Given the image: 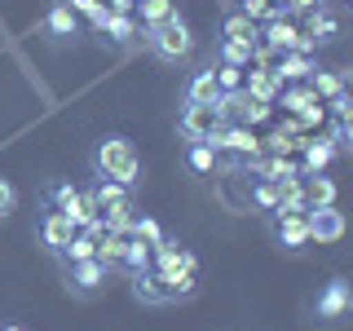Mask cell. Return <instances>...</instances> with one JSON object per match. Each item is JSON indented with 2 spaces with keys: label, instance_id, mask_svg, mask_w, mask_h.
Returning <instances> with one entry per match:
<instances>
[{
  "label": "cell",
  "instance_id": "obj_1",
  "mask_svg": "<svg viewBox=\"0 0 353 331\" xmlns=\"http://www.w3.org/2000/svg\"><path fill=\"white\" fill-rule=\"evenodd\" d=\"M93 168H97L102 181L132 185V181H137V172H141V159H137V150H132L128 137H102V141H97V150H93Z\"/></svg>",
  "mask_w": 353,
  "mask_h": 331
},
{
  "label": "cell",
  "instance_id": "obj_2",
  "mask_svg": "<svg viewBox=\"0 0 353 331\" xmlns=\"http://www.w3.org/2000/svg\"><path fill=\"white\" fill-rule=\"evenodd\" d=\"M146 44L159 53L163 62H185L194 53V36H190V27H185L176 14L168 22H159V27H146Z\"/></svg>",
  "mask_w": 353,
  "mask_h": 331
},
{
  "label": "cell",
  "instance_id": "obj_3",
  "mask_svg": "<svg viewBox=\"0 0 353 331\" xmlns=\"http://www.w3.org/2000/svg\"><path fill=\"white\" fill-rule=\"evenodd\" d=\"M221 128H225V115H221V106H203V102H185V106H181L176 132H181L185 141H212Z\"/></svg>",
  "mask_w": 353,
  "mask_h": 331
},
{
  "label": "cell",
  "instance_id": "obj_4",
  "mask_svg": "<svg viewBox=\"0 0 353 331\" xmlns=\"http://www.w3.org/2000/svg\"><path fill=\"white\" fill-rule=\"evenodd\" d=\"M208 146L230 150V154H239V159H256L261 154V141H256V132H252V124H230V119H225V128H221Z\"/></svg>",
  "mask_w": 353,
  "mask_h": 331
},
{
  "label": "cell",
  "instance_id": "obj_5",
  "mask_svg": "<svg viewBox=\"0 0 353 331\" xmlns=\"http://www.w3.org/2000/svg\"><path fill=\"white\" fill-rule=\"evenodd\" d=\"M305 221H309V243H336L345 234V217L336 212V203L331 208H309Z\"/></svg>",
  "mask_w": 353,
  "mask_h": 331
},
{
  "label": "cell",
  "instance_id": "obj_6",
  "mask_svg": "<svg viewBox=\"0 0 353 331\" xmlns=\"http://www.w3.org/2000/svg\"><path fill=\"white\" fill-rule=\"evenodd\" d=\"M265 44L279 49V53H309L314 49V40H309L305 31H296L292 22H283V18H274L270 27H265Z\"/></svg>",
  "mask_w": 353,
  "mask_h": 331
},
{
  "label": "cell",
  "instance_id": "obj_7",
  "mask_svg": "<svg viewBox=\"0 0 353 331\" xmlns=\"http://www.w3.org/2000/svg\"><path fill=\"white\" fill-rule=\"evenodd\" d=\"M71 239H75L71 217H66L62 208H49V212H44V221H40V243H44V248H53V252H62Z\"/></svg>",
  "mask_w": 353,
  "mask_h": 331
},
{
  "label": "cell",
  "instance_id": "obj_8",
  "mask_svg": "<svg viewBox=\"0 0 353 331\" xmlns=\"http://www.w3.org/2000/svg\"><path fill=\"white\" fill-rule=\"evenodd\" d=\"M301 199L305 208H331L336 203V185L323 172H301Z\"/></svg>",
  "mask_w": 353,
  "mask_h": 331
},
{
  "label": "cell",
  "instance_id": "obj_9",
  "mask_svg": "<svg viewBox=\"0 0 353 331\" xmlns=\"http://www.w3.org/2000/svg\"><path fill=\"white\" fill-rule=\"evenodd\" d=\"M102 283H106V265L97 261V257H93V261H75V265H71V287H75V292H84V296H88V292H97Z\"/></svg>",
  "mask_w": 353,
  "mask_h": 331
},
{
  "label": "cell",
  "instance_id": "obj_10",
  "mask_svg": "<svg viewBox=\"0 0 353 331\" xmlns=\"http://www.w3.org/2000/svg\"><path fill=\"white\" fill-rule=\"evenodd\" d=\"M132 292H137L146 305H163V301H168V283H163V274H159V270H141V274H132Z\"/></svg>",
  "mask_w": 353,
  "mask_h": 331
},
{
  "label": "cell",
  "instance_id": "obj_11",
  "mask_svg": "<svg viewBox=\"0 0 353 331\" xmlns=\"http://www.w3.org/2000/svg\"><path fill=\"white\" fill-rule=\"evenodd\" d=\"M243 93L256 97V102H265V106H274V102H279V80H274L270 71H248V75H243Z\"/></svg>",
  "mask_w": 353,
  "mask_h": 331
},
{
  "label": "cell",
  "instance_id": "obj_12",
  "mask_svg": "<svg viewBox=\"0 0 353 331\" xmlns=\"http://www.w3.org/2000/svg\"><path fill=\"white\" fill-rule=\"evenodd\" d=\"M185 102H203V106H216L221 102V84H216V75L212 71H199L190 88H185Z\"/></svg>",
  "mask_w": 353,
  "mask_h": 331
},
{
  "label": "cell",
  "instance_id": "obj_13",
  "mask_svg": "<svg viewBox=\"0 0 353 331\" xmlns=\"http://www.w3.org/2000/svg\"><path fill=\"white\" fill-rule=\"evenodd\" d=\"M279 243H283V248H305V243H309V221L301 212L279 217Z\"/></svg>",
  "mask_w": 353,
  "mask_h": 331
},
{
  "label": "cell",
  "instance_id": "obj_14",
  "mask_svg": "<svg viewBox=\"0 0 353 331\" xmlns=\"http://www.w3.org/2000/svg\"><path fill=\"white\" fill-rule=\"evenodd\" d=\"M124 248H128V234H115V230H106V234L97 239V261H102L106 270H119V261H124Z\"/></svg>",
  "mask_w": 353,
  "mask_h": 331
},
{
  "label": "cell",
  "instance_id": "obj_15",
  "mask_svg": "<svg viewBox=\"0 0 353 331\" xmlns=\"http://www.w3.org/2000/svg\"><path fill=\"white\" fill-rule=\"evenodd\" d=\"M314 71V66H309V53H283L279 58V66H274V80H305V75Z\"/></svg>",
  "mask_w": 353,
  "mask_h": 331
},
{
  "label": "cell",
  "instance_id": "obj_16",
  "mask_svg": "<svg viewBox=\"0 0 353 331\" xmlns=\"http://www.w3.org/2000/svg\"><path fill=\"white\" fill-rule=\"evenodd\" d=\"M349 309V287L345 283H331L323 292V301H318V318H340Z\"/></svg>",
  "mask_w": 353,
  "mask_h": 331
},
{
  "label": "cell",
  "instance_id": "obj_17",
  "mask_svg": "<svg viewBox=\"0 0 353 331\" xmlns=\"http://www.w3.org/2000/svg\"><path fill=\"white\" fill-rule=\"evenodd\" d=\"M44 27H49V36H75V9L66 0H58L49 9V18H44Z\"/></svg>",
  "mask_w": 353,
  "mask_h": 331
},
{
  "label": "cell",
  "instance_id": "obj_18",
  "mask_svg": "<svg viewBox=\"0 0 353 331\" xmlns=\"http://www.w3.org/2000/svg\"><path fill=\"white\" fill-rule=\"evenodd\" d=\"M62 257L71 261V265H75V261H93V257H97V234H88V230H75V239L62 248Z\"/></svg>",
  "mask_w": 353,
  "mask_h": 331
},
{
  "label": "cell",
  "instance_id": "obj_19",
  "mask_svg": "<svg viewBox=\"0 0 353 331\" xmlns=\"http://www.w3.org/2000/svg\"><path fill=\"white\" fill-rule=\"evenodd\" d=\"M119 270H128V274L150 270V243H141V239L128 234V248H124V261H119Z\"/></svg>",
  "mask_w": 353,
  "mask_h": 331
},
{
  "label": "cell",
  "instance_id": "obj_20",
  "mask_svg": "<svg viewBox=\"0 0 353 331\" xmlns=\"http://www.w3.org/2000/svg\"><path fill=\"white\" fill-rule=\"evenodd\" d=\"M336 159V141H305V172H323Z\"/></svg>",
  "mask_w": 353,
  "mask_h": 331
},
{
  "label": "cell",
  "instance_id": "obj_21",
  "mask_svg": "<svg viewBox=\"0 0 353 331\" xmlns=\"http://www.w3.org/2000/svg\"><path fill=\"white\" fill-rule=\"evenodd\" d=\"M132 9H141V22H146V27H159V22H168L176 14L172 0H137Z\"/></svg>",
  "mask_w": 353,
  "mask_h": 331
},
{
  "label": "cell",
  "instance_id": "obj_22",
  "mask_svg": "<svg viewBox=\"0 0 353 331\" xmlns=\"http://www.w3.org/2000/svg\"><path fill=\"white\" fill-rule=\"evenodd\" d=\"M252 49H256L252 40H225V44H221V62H230V66H248V62H252Z\"/></svg>",
  "mask_w": 353,
  "mask_h": 331
},
{
  "label": "cell",
  "instance_id": "obj_23",
  "mask_svg": "<svg viewBox=\"0 0 353 331\" xmlns=\"http://www.w3.org/2000/svg\"><path fill=\"white\" fill-rule=\"evenodd\" d=\"M221 36H225V40H252V44H256V27H252V18L230 14L225 27H221Z\"/></svg>",
  "mask_w": 353,
  "mask_h": 331
},
{
  "label": "cell",
  "instance_id": "obj_24",
  "mask_svg": "<svg viewBox=\"0 0 353 331\" xmlns=\"http://www.w3.org/2000/svg\"><path fill=\"white\" fill-rule=\"evenodd\" d=\"M102 31H106L110 40H132V36H137V27H132L128 14H106L102 18Z\"/></svg>",
  "mask_w": 353,
  "mask_h": 331
},
{
  "label": "cell",
  "instance_id": "obj_25",
  "mask_svg": "<svg viewBox=\"0 0 353 331\" xmlns=\"http://www.w3.org/2000/svg\"><path fill=\"white\" fill-rule=\"evenodd\" d=\"M301 146H305V137L296 141L292 132H283V128H279V132H270V137L261 141V150H270V154H292V150H301Z\"/></svg>",
  "mask_w": 353,
  "mask_h": 331
},
{
  "label": "cell",
  "instance_id": "obj_26",
  "mask_svg": "<svg viewBox=\"0 0 353 331\" xmlns=\"http://www.w3.org/2000/svg\"><path fill=\"white\" fill-rule=\"evenodd\" d=\"M97 199V208H115V203H128V185H119V181H102L93 190Z\"/></svg>",
  "mask_w": 353,
  "mask_h": 331
},
{
  "label": "cell",
  "instance_id": "obj_27",
  "mask_svg": "<svg viewBox=\"0 0 353 331\" xmlns=\"http://www.w3.org/2000/svg\"><path fill=\"white\" fill-rule=\"evenodd\" d=\"M243 18H265V22H274V18H283V5H270V0H243Z\"/></svg>",
  "mask_w": 353,
  "mask_h": 331
},
{
  "label": "cell",
  "instance_id": "obj_28",
  "mask_svg": "<svg viewBox=\"0 0 353 331\" xmlns=\"http://www.w3.org/2000/svg\"><path fill=\"white\" fill-rule=\"evenodd\" d=\"M190 168L194 172H212L216 168V150L208 146V141H194V146H190Z\"/></svg>",
  "mask_w": 353,
  "mask_h": 331
},
{
  "label": "cell",
  "instance_id": "obj_29",
  "mask_svg": "<svg viewBox=\"0 0 353 331\" xmlns=\"http://www.w3.org/2000/svg\"><path fill=\"white\" fill-rule=\"evenodd\" d=\"M336 93H345L340 75H331V71H314V97H336Z\"/></svg>",
  "mask_w": 353,
  "mask_h": 331
},
{
  "label": "cell",
  "instance_id": "obj_30",
  "mask_svg": "<svg viewBox=\"0 0 353 331\" xmlns=\"http://www.w3.org/2000/svg\"><path fill=\"white\" fill-rule=\"evenodd\" d=\"M128 234H132V239H141V243H150V248H154V243L163 239V230H159V221L141 217V221H132V230H128Z\"/></svg>",
  "mask_w": 353,
  "mask_h": 331
},
{
  "label": "cell",
  "instance_id": "obj_31",
  "mask_svg": "<svg viewBox=\"0 0 353 331\" xmlns=\"http://www.w3.org/2000/svg\"><path fill=\"white\" fill-rule=\"evenodd\" d=\"M279 102H283V110H296V115H301V110L314 102V88H287V93H279Z\"/></svg>",
  "mask_w": 353,
  "mask_h": 331
},
{
  "label": "cell",
  "instance_id": "obj_32",
  "mask_svg": "<svg viewBox=\"0 0 353 331\" xmlns=\"http://www.w3.org/2000/svg\"><path fill=\"white\" fill-rule=\"evenodd\" d=\"M66 5H71L75 14H88V18H93V27H97V31H102V18L110 14V9L102 5V0H66Z\"/></svg>",
  "mask_w": 353,
  "mask_h": 331
},
{
  "label": "cell",
  "instance_id": "obj_33",
  "mask_svg": "<svg viewBox=\"0 0 353 331\" xmlns=\"http://www.w3.org/2000/svg\"><path fill=\"white\" fill-rule=\"evenodd\" d=\"M216 75V84H221V93H234V88H243V66H230V62H221V71Z\"/></svg>",
  "mask_w": 353,
  "mask_h": 331
},
{
  "label": "cell",
  "instance_id": "obj_34",
  "mask_svg": "<svg viewBox=\"0 0 353 331\" xmlns=\"http://www.w3.org/2000/svg\"><path fill=\"white\" fill-rule=\"evenodd\" d=\"M252 203L265 208V212H274V208H279V185H274V181H261L256 190H252Z\"/></svg>",
  "mask_w": 353,
  "mask_h": 331
},
{
  "label": "cell",
  "instance_id": "obj_35",
  "mask_svg": "<svg viewBox=\"0 0 353 331\" xmlns=\"http://www.w3.org/2000/svg\"><path fill=\"white\" fill-rule=\"evenodd\" d=\"M331 31H336V22H331V18H318V14H314V18H309V27H305V36H309V40H327Z\"/></svg>",
  "mask_w": 353,
  "mask_h": 331
},
{
  "label": "cell",
  "instance_id": "obj_36",
  "mask_svg": "<svg viewBox=\"0 0 353 331\" xmlns=\"http://www.w3.org/2000/svg\"><path fill=\"white\" fill-rule=\"evenodd\" d=\"M14 203H18V190L5 181V177H0V221H5L9 212H14Z\"/></svg>",
  "mask_w": 353,
  "mask_h": 331
},
{
  "label": "cell",
  "instance_id": "obj_37",
  "mask_svg": "<svg viewBox=\"0 0 353 331\" xmlns=\"http://www.w3.org/2000/svg\"><path fill=\"white\" fill-rule=\"evenodd\" d=\"M75 194H80V190H75V185H66V181H62V185H53V190H49V208H66Z\"/></svg>",
  "mask_w": 353,
  "mask_h": 331
},
{
  "label": "cell",
  "instance_id": "obj_38",
  "mask_svg": "<svg viewBox=\"0 0 353 331\" xmlns=\"http://www.w3.org/2000/svg\"><path fill=\"white\" fill-rule=\"evenodd\" d=\"M314 124H323V102H318V97L301 110V128H314Z\"/></svg>",
  "mask_w": 353,
  "mask_h": 331
},
{
  "label": "cell",
  "instance_id": "obj_39",
  "mask_svg": "<svg viewBox=\"0 0 353 331\" xmlns=\"http://www.w3.org/2000/svg\"><path fill=\"white\" fill-rule=\"evenodd\" d=\"M331 110H336V119H340V124H349L353 106H349V97H345V93H336V97H331Z\"/></svg>",
  "mask_w": 353,
  "mask_h": 331
},
{
  "label": "cell",
  "instance_id": "obj_40",
  "mask_svg": "<svg viewBox=\"0 0 353 331\" xmlns=\"http://www.w3.org/2000/svg\"><path fill=\"white\" fill-rule=\"evenodd\" d=\"M323 0H287V9H301V14H314Z\"/></svg>",
  "mask_w": 353,
  "mask_h": 331
},
{
  "label": "cell",
  "instance_id": "obj_41",
  "mask_svg": "<svg viewBox=\"0 0 353 331\" xmlns=\"http://www.w3.org/2000/svg\"><path fill=\"white\" fill-rule=\"evenodd\" d=\"M0 331H22V327H0Z\"/></svg>",
  "mask_w": 353,
  "mask_h": 331
}]
</instances>
